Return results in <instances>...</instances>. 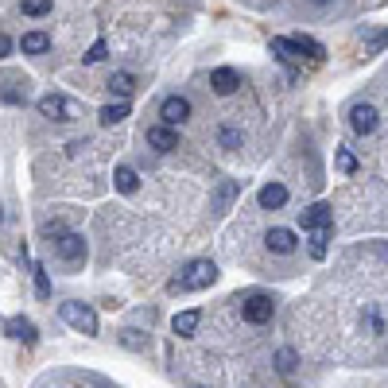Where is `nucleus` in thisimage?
<instances>
[{
  "label": "nucleus",
  "mask_w": 388,
  "mask_h": 388,
  "mask_svg": "<svg viewBox=\"0 0 388 388\" xmlns=\"http://www.w3.org/2000/svg\"><path fill=\"white\" fill-rule=\"evenodd\" d=\"M214 279H218V264L214 260H191L187 264V272L179 279H171V292H202V287H210Z\"/></svg>",
  "instance_id": "nucleus-1"
},
{
  "label": "nucleus",
  "mask_w": 388,
  "mask_h": 388,
  "mask_svg": "<svg viewBox=\"0 0 388 388\" xmlns=\"http://www.w3.org/2000/svg\"><path fill=\"white\" fill-rule=\"evenodd\" d=\"M59 315H62V323L74 326L78 334H89V338H94L97 330H101V323H97V311L86 307V303H62Z\"/></svg>",
  "instance_id": "nucleus-2"
},
{
  "label": "nucleus",
  "mask_w": 388,
  "mask_h": 388,
  "mask_svg": "<svg viewBox=\"0 0 388 388\" xmlns=\"http://www.w3.org/2000/svg\"><path fill=\"white\" fill-rule=\"evenodd\" d=\"M39 113L51 117V121H74L78 117V105H74L70 97H62V94H43L39 97Z\"/></svg>",
  "instance_id": "nucleus-3"
},
{
  "label": "nucleus",
  "mask_w": 388,
  "mask_h": 388,
  "mask_svg": "<svg viewBox=\"0 0 388 388\" xmlns=\"http://www.w3.org/2000/svg\"><path fill=\"white\" fill-rule=\"evenodd\" d=\"M272 311H276V303H272L268 295H260V292H253L249 299L241 303V318H245V323H253V326H264L272 318Z\"/></svg>",
  "instance_id": "nucleus-4"
},
{
  "label": "nucleus",
  "mask_w": 388,
  "mask_h": 388,
  "mask_svg": "<svg viewBox=\"0 0 388 388\" xmlns=\"http://www.w3.org/2000/svg\"><path fill=\"white\" fill-rule=\"evenodd\" d=\"M47 233H55V253H59L62 260L78 264L86 257V241H82L78 233H66V229H47Z\"/></svg>",
  "instance_id": "nucleus-5"
},
{
  "label": "nucleus",
  "mask_w": 388,
  "mask_h": 388,
  "mask_svg": "<svg viewBox=\"0 0 388 388\" xmlns=\"http://www.w3.org/2000/svg\"><path fill=\"white\" fill-rule=\"evenodd\" d=\"M350 125H353V132H357V136H373L377 125H381V117H377V109H373V105L357 101V105L350 109Z\"/></svg>",
  "instance_id": "nucleus-6"
},
{
  "label": "nucleus",
  "mask_w": 388,
  "mask_h": 388,
  "mask_svg": "<svg viewBox=\"0 0 388 388\" xmlns=\"http://www.w3.org/2000/svg\"><path fill=\"white\" fill-rule=\"evenodd\" d=\"M160 117H163V125L167 128H175V125H183L187 117H191V101H187V97H167V101L160 105Z\"/></svg>",
  "instance_id": "nucleus-7"
},
{
  "label": "nucleus",
  "mask_w": 388,
  "mask_h": 388,
  "mask_svg": "<svg viewBox=\"0 0 388 388\" xmlns=\"http://www.w3.org/2000/svg\"><path fill=\"white\" fill-rule=\"evenodd\" d=\"M4 330H8V338H16V342H23V345H35L39 342L35 323H31V318H23V315H12L4 323Z\"/></svg>",
  "instance_id": "nucleus-8"
},
{
  "label": "nucleus",
  "mask_w": 388,
  "mask_h": 388,
  "mask_svg": "<svg viewBox=\"0 0 388 388\" xmlns=\"http://www.w3.org/2000/svg\"><path fill=\"white\" fill-rule=\"evenodd\" d=\"M210 86H214L218 97H229V94H237V86H241V74L229 70V66H218V70L210 74Z\"/></svg>",
  "instance_id": "nucleus-9"
},
{
  "label": "nucleus",
  "mask_w": 388,
  "mask_h": 388,
  "mask_svg": "<svg viewBox=\"0 0 388 388\" xmlns=\"http://www.w3.org/2000/svg\"><path fill=\"white\" fill-rule=\"evenodd\" d=\"M299 221H303V229H330L334 226V214H330L326 202H315L311 210L299 214Z\"/></svg>",
  "instance_id": "nucleus-10"
},
{
  "label": "nucleus",
  "mask_w": 388,
  "mask_h": 388,
  "mask_svg": "<svg viewBox=\"0 0 388 388\" xmlns=\"http://www.w3.org/2000/svg\"><path fill=\"white\" fill-rule=\"evenodd\" d=\"M148 144H152L155 152H175V148H179V132L167 128V125H152V128H148Z\"/></svg>",
  "instance_id": "nucleus-11"
},
{
  "label": "nucleus",
  "mask_w": 388,
  "mask_h": 388,
  "mask_svg": "<svg viewBox=\"0 0 388 388\" xmlns=\"http://www.w3.org/2000/svg\"><path fill=\"white\" fill-rule=\"evenodd\" d=\"M268 249L279 253V257H287V253H295V233L292 229H268Z\"/></svg>",
  "instance_id": "nucleus-12"
},
{
  "label": "nucleus",
  "mask_w": 388,
  "mask_h": 388,
  "mask_svg": "<svg viewBox=\"0 0 388 388\" xmlns=\"http://www.w3.org/2000/svg\"><path fill=\"white\" fill-rule=\"evenodd\" d=\"M284 202H287V187H284V183L260 187V206H264V210H279Z\"/></svg>",
  "instance_id": "nucleus-13"
},
{
  "label": "nucleus",
  "mask_w": 388,
  "mask_h": 388,
  "mask_svg": "<svg viewBox=\"0 0 388 388\" xmlns=\"http://www.w3.org/2000/svg\"><path fill=\"white\" fill-rule=\"evenodd\" d=\"M20 47H23V55H47V47H51V35H47V31H23Z\"/></svg>",
  "instance_id": "nucleus-14"
},
{
  "label": "nucleus",
  "mask_w": 388,
  "mask_h": 388,
  "mask_svg": "<svg viewBox=\"0 0 388 388\" xmlns=\"http://www.w3.org/2000/svg\"><path fill=\"white\" fill-rule=\"evenodd\" d=\"M237 191H241V183H237V179H221L218 194H214V210H229V206H233V198H237Z\"/></svg>",
  "instance_id": "nucleus-15"
},
{
  "label": "nucleus",
  "mask_w": 388,
  "mask_h": 388,
  "mask_svg": "<svg viewBox=\"0 0 388 388\" xmlns=\"http://www.w3.org/2000/svg\"><path fill=\"white\" fill-rule=\"evenodd\" d=\"M198 323H202V311H183V315H175V323H171V330H175L179 338H191Z\"/></svg>",
  "instance_id": "nucleus-16"
},
{
  "label": "nucleus",
  "mask_w": 388,
  "mask_h": 388,
  "mask_svg": "<svg viewBox=\"0 0 388 388\" xmlns=\"http://www.w3.org/2000/svg\"><path fill=\"white\" fill-rule=\"evenodd\" d=\"M132 89H136V78H132V74L121 70V74H113V78H109V94H113V97H121V101H128Z\"/></svg>",
  "instance_id": "nucleus-17"
},
{
  "label": "nucleus",
  "mask_w": 388,
  "mask_h": 388,
  "mask_svg": "<svg viewBox=\"0 0 388 388\" xmlns=\"http://www.w3.org/2000/svg\"><path fill=\"white\" fill-rule=\"evenodd\" d=\"M272 51H276L284 62H299V59H303L299 43H295V39H284V35H276V39H272Z\"/></svg>",
  "instance_id": "nucleus-18"
},
{
  "label": "nucleus",
  "mask_w": 388,
  "mask_h": 388,
  "mask_svg": "<svg viewBox=\"0 0 388 388\" xmlns=\"http://www.w3.org/2000/svg\"><path fill=\"white\" fill-rule=\"evenodd\" d=\"M128 117V101H117V105H105L101 113H97V121H101L105 128H113V125H121V121Z\"/></svg>",
  "instance_id": "nucleus-19"
},
{
  "label": "nucleus",
  "mask_w": 388,
  "mask_h": 388,
  "mask_svg": "<svg viewBox=\"0 0 388 388\" xmlns=\"http://www.w3.org/2000/svg\"><path fill=\"white\" fill-rule=\"evenodd\" d=\"M113 183H117V191L121 194H136V187H140V175L132 167H117V175H113Z\"/></svg>",
  "instance_id": "nucleus-20"
},
{
  "label": "nucleus",
  "mask_w": 388,
  "mask_h": 388,
  "mask_svg": "<svg viewBox=\"0 0 388 388\" xmlns=\"http://www.w3.org/2000/svg\"><path fill=\"white\" fill-rule=\"evenodd\" d=\"M334 229V226H330ZM330 229H307L311 233V257L315 260H326V241H330Z\"/></svg>",
  "instance_id": "nucleus-21"
},
{
  "label": "nucleus",
  "mask_w": 388,
  "mask_h": 388,
  "mask_svg": "<svg viewBox=\"0 0 388 388\" xmlns=\"http://www.w3.org/2000/svg\"><path fill=\"white\" fill-rule=\"evenodd\" d=\"M218 144L226 148V152H237V148L245 144V136H241V128H229V125H221L218 128Z\"/></svg>",
  "instance_id": "nucleus-22"
},
{
  "label": "nucleus",
  "mask_w": 388,
  "mask_h": 388,
  "mask_svg": "<svg viewBox=\"0 0 388 388\" xmlns=\"http://www.w3.org/2000/svg\"><path fill=\"white\" fill-rule=\"evenodd\" d=\"M295 43H299V51H307V59H311V62H323V55H326V51L315 43V39H307V35H295Z\"/></svg>",
  "instance_id": "nucleus-23"
},
{
  "label": "nucleus",
  "mask_w": 388,
  "mask_h": 388,
  "mask_svg": "<svg viewBox=\"0 0 388 388\" xmlns=\"http://www.w3.org/2000/svg\"><path fill=\"white\" fill-rule=\"evenodd\" d=\"M334 163H338V171H342V175H353V171H357V160H353V152H345V148H338Z\"/></svg>",
  "instance_id": "nucleus-24"
},
{
  "label": "nucleus",
  "mask_w": 388,
  "mask_h": 388,
  "mask_svg": "<svg viewBox=\"0 0 388 388\" xmlns=\"http://www.w3.org/2000/svg\"><path fill=\"white\" fill-rule=\"evenodd\" d=\"M35 295H39V299H47V295H51V279H47L43 264H35Z\"/></svg>",
  "instance_id": "nucleus-25"
},
{
  "label": "nucleus",
  "mask_w": 388,
  "mask_h": 388,
  "mask_svg": "<svg viewBox=\"0 0 388 388\" xmlns=\"http://www.w3.org/2000/svg\"><path fill=\"white\" fill-rule=\"evenodd\" d=\"M23 4V16H47L51 12V0H20Z\"/></svg>",
  "instance_id": "nucleus-26"
},
{
  "label": "nucleus",
  "mask_w": 388,
  "mask_h": 388,
  "mask_svg": "<svg viewBox=\"0 0 388 388\" xmlns=\"http://www.w3.org/2000/svg\"><path fill=\"white\" fill-rule=\"evenodd\" d=\"M276 369H279V373H292V369H295V350H279L276 353Z\"/></svg>",
  "instance_id": "nucleus-27"
},
{
  "label": "nucleus",
  "mask_w": 388,
  "mask_h": 388,
  "mask_svg": "<svg viewBox=\"0 0 388 388\" xmlns=\"http://www.w3.org/2000/svg\"><path fill=\"white\" fill-rule=\"evenodd\" d=\"M101 59H105V39H97V43L89 47V51H86V62L94 66V62H101Z\"/></svg>",
  "instance_id": "nucleus-28"
},
{
  "label": "nucleus",
  "mask_w": 388,
  "mask_h": 388,
  "mask_svg": "<svg viewBox=\"0 0 388 388\" xmlns=\"http://www.w3.org/2000/svg\"><path fill=\"white\" fill-rule=\"evenodd\" d=\"M121 342L132 345V350H140V345H144V338H140V330H121Z\"/></svg>",
  "instance_id": "nucleus-29"
},
{
  "label": "nucleus",
  "mask_w": 388,
  "mask_h": 388,
  "mask_svg": "<svg viewBox=\"0 0 388 388\" xmlns=\"http://www.w3.org/2000/svg\"><path fill=\"white\" fill-rule=\"evenodd\" d=\"M8 51H12V39H8L4 31H0V59H8Z\"/></svg>",
  "instance_id": "nucleus-30"
},
{
  "label": "nucleus",
  "mask_w": 388,
  "mask_h": 388,
  "mask_svg": "<svg viewBox=\"0 0 388 388\" xmlns=\"http://www.w3.org/2000/svg\"><path fill=\"white\" fill-rule=\"evenodd\" d=\"M311 4H330V0H311Z\"/></svg>",
  "instance_id": "nucleus-31"
},
{
  "label": "nucleus",
  "mask_w": 388,
  "mask_h": 388,
  "mask_svg": "<svg viewBox=\"0 0 388 388\" xmlns=\"http://www.w3.org/2000/svg\"><path fill=\"white\" fill-rule=\"evenodd\" d=\"M0 218H4V214H0Z\"/></svg>",
  "instance_id": "nucleus-32"
}]
</instances>
